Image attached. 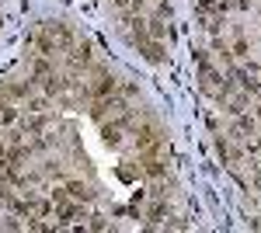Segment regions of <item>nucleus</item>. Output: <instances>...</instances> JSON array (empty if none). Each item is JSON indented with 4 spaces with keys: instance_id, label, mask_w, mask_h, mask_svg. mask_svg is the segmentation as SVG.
Here are the masks:
<instances>
[{
    "instance_id": "f257e3e1",
    "label": "nucleus",
    "mask_w": 261,
    "mask_h": 233,
    "mask_svg": "<svg viewBox=\"0 0 261 233\" xmlns=\"http://www.w3.org/2000/svg\"><path fill=\"white\" fill-rule=\"evenodd\" d=\"M136 143H139V150H146V146H157L164 139H160V129L154 122H143V126H136Z\"/></svg>"
},
{
    "instance_id": "f03ea898",
    "label": "nucleus",
    "mask_w": 261,
    "mask_h": 233,
    "mask_svg": "<svg viewBox=\"0 0 261 233\" xmlns=\"http://www.w3.org/2000/svg\"><path fill=\"white\" fill-rule=\"evenodd\" d=\"M139 52L150 59V63H164V46L160 42H150V38H139Z\"/></svg>"
},
{
    "instance_id": "7ed1b4c3",
    "label": "nucleus",
    "mask_w": 261,
    "mask_h": 233,
    "mask_svg": "<svg viewBox=\"0 0 261 233\" xmlns=\"http://www.w3.org/2000/svg\"><path fill=\"white\" fill-rule=\"evenodd\" d=\"M122 126H126V119L111 122V126H104V129H101V139H104L108 146H119V143H122Z\"/></svg>"
},
{
    "instance_id": "20e7f679",
    "label": "nucleus",
    "mask_w": 261,
    "mask_h": 233,
    "mask_svg": "<svg viewBox=\"0 0 261 233\" xmlns=\"http://www.w3.org/2000/svg\"><path fill=\"white\" fill-rule=\"evenodd\" d=\"M66 195H73V199H84V202H91V199H94V191H91V188H87L84 181H70V184H66Z\"/></svg>"
},
{
    "instance_id": "39448f33",
    "label": "nucleus",
    "mask_w": 261,
    "mask_h": 233,
    "mask_svg": "<svg viewBox=\"0 0 261 233\" xmlns=\"http://www.w3.org/2000/svg\"><path fill=\"white\" fill-rule=\"evenodd\" d=\"M111 91H115V77L101 73V77H98V84H94V98H108Z\"/></svg>"
},
{
    "instance_id": "423d86ee",
    "label": "nucleus",
    "mask_w": 261,
    "mask_h": 233,
    "mask_svg": "<svg viewBox=\"0 0 261 233\" xmlns=\"http://www.w3.org/2000/svg\"><path fill=\"white\" fill-rule=\"evenodd\" d=\"M46 91H49V94H63V91H66V80H63V77H49Z\"/></svg>"
},
{
    "instance_id": "0eeeda50",
    "label": "nucleus",
    "mask_w": 261,
    "mask_h": 233,
    "mask_svg": "<svg viewBox=\"0 0 261 233\" xmlns=\"http://www.w3.org/2000/svg\"><path fill=\"white\" fill-rule=\"evenodd\" d=\"M251 129H254V122H251V119H240V122L234 126V132H230V136H237V139H240V136H247Z\"/></svg>"
},
{
    "instance_id": "6e6552de",
    "label": "nucleus",
    "mask_w": 261,
    "mask_h": 233,
    "mask_svg": "<svg viewBox=\"0 0 261 233\" xmlns=\"http://www.w3.org/2000/svg\"><path fill=\"white\" fill-rule=\"evenodd\" d=\"M73 63H77V66H87V63H91V49H87V46L77 49V52H73Z\"/></svg>"
},
{
    "instance_id": "1a4fd4ad",
    "label": "nucleus",
    "mask_w": 261,
    "mask_h": 233,
    "mask_svg": "<svg viewBox=\"0 0 261 233\" xmlns=\"http://www.w3.org/2000/svg\"><path fill=\"white\" fill-rule=\"evenodd\" d=\"M35 77H39V80H49V77H52V73H49V63H46V59H39V63H35Z\"/></svg>"
},
{
    "instance_id": "9d476101",
    "label": "nucleus",
    "mask_w": 261,
    "mask_h": 233,
    "mask_svg": "<svg viewBox=\"0 0 261 233\" xmlns=\"http://www.w3.org/2000/svg\"><path fill=\"white\" fill-rule=\"evenodd\" d=\"M164 216H171V212H167V206H154V209H150V223H160Z\"/></svg>"
},
{
    "instance_id": "9b49d317",
    "label": "nucleus",
    "mask_w": 261,
    "mask_h": 233,
    "mask_svg": "<svg viewBox=\"0 0 261 233\" xmlns=\"http://www.w3.org/2000/svg\"><path fill=\"white\" fill-rule=\"evenodd\" d=\"M14 119H18V111H14V108H7V104H4V111H0V122H4V126H11V122H14Z\"/></svg>"
},
{
    "instance_id": "f8f14e48",
    "label": "nucleus",
    "mask_w": 261,
    "mask_h": 233,
    "mask_svg": "<svg viewBox=\"0 0 261 233\" xmlns=\"http://www.w3.org/2000/svg\"><path fill=\"white\" fill-rule=\"evenodd\" d=\"M84 209H63V223H73V219H80Z\"/></svg>"
},
{
    "instance_id": "ddd939ff",
    "label": "nucleus",
    "mask_w": 261,
    "mask_h": 233,
    "mask_svg": "<svg viewBox=\"0 0 261 233\" xmlns=\"http://www.w3.org/2000/svg\"><path fill=\"white\" fill-rule=\"evenodd\" d=\"M150 31H154V35H157V38H160V35H164V31H167V25H164V21H160V18H157V21H150Z\"/></svg>"
},
{
    "instance_id": "4468645a",
    "label": "nucleus",
    "mask_w": 261,
    "mask_h": 233,
    "mask_svg": "<svg viewBox=\"0 0 261 233\" xmlns=\"http://www.w3.org/2000/svg\"><path fill=\"white\" fill-rule=\"evenodd\" d=\"M42 129H46V119H31L28 122V132H42Z\"/></svg>"
},
{
    "instance_id": "2eb2a0df",
    "label": "nucleus",
    "mask_w": 261,
    "mask_h": 233,
    "mask_svg": "<svg viewBox=\"0 0 261 233\" xmlns=\"http://www.w3.org/2000/svg\"><path fill=\"white\" fill-rule=\"evenodd\" d=\"M0 157H4V143H0Z\"/></svg>"
},
{
    "instance_id": "dca6fc26",
    "label": "nucleus",
    "mask_w": 261,
    "mask_h": 233,
    "mask_svg": "<svg viewBox=\"0 0 261 233\" xmlns=\"http://www.w3.org/2000/svg\"><path fill=\"white\" fill-rule=\"evenodd\" d=\"M157 4H167V0H157Z\"/></svg>"
}]
</instances>
